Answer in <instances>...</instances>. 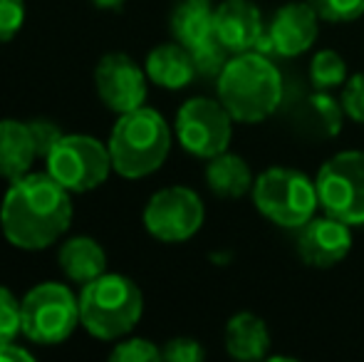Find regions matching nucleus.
Returning a JSON list of instances; mask_svg holds the SVG:
<instances>
[{"instance_id":"nucleus-18","label":"nucleus","mask_w":364,"mask_h":362,"mask_svg":"<svg viewBox=\"0 0 364 362\" xmlns=\"http://www.w3.org/2000/svg\"><path fill=\"white\" fill-rule=\"evenodd\" d=\"M58 261L63 273L68 275L73 283H90V280L100 278L107 271V253L95 238L90 236H75L63 243L58 253Z\"/></svg>"},{"instance_id":"nucleus-30","label":"nucleus","mask_w":364,"mask_h":362,"mask_svg":"<svg viewBox=\"0 0 364 362\" xmlns=\"http://www.w3.org/2000/svg\"><path fill=\"white\" fill-rule=\"evenodd\" d=\"M342 110L350 119L364 124V75H355L347 80L345 92H342Z\"/></svg>"},{"instance_id":"nucleus-22","label":"nucleus","mask_w":364,"mask_h":362,"mask_svg":"<svg viewBox=\"0 0 364 362\" xmlns=\"http://www.w3.org/2000/svg\"><path fill=\"white\" fill-rule=\"evenodd\" d=\"M228 48L213 35V38L203 40L201 45L191 48V58H193V68H196L198 78H216L223 73V68L228 65Z\"/></svg>"},{"instance_id":"nucleus-32","label":"nucleus","mask_w":364,"mask_h":362,"mask_svg":"<svg viewBox=\"0 0 364 362\" xmlns=\"http://www.w3.org/2000/svg\"><path fill=\"white\" fill-rule=\"evenodd\" d=\"M127 0H92V5L100 10H122Z\"/></svg>"},{"instance_id":"nucleus-10","label":"nucleus","mask_w":364,"mask_h":362,"mask_svg":"<svg viewBox=\"0 0 364 362\" xmlns=\"http://www.w3.org/2000/svg\"><path fill=\"white\" fill-rule=\"evenodd\" d=\"M203 203L188 186H166L149 198L144 228L164 243H181L196 236L203 226Z\"/></svg>"},{"instance_id":"nucleus-7","label":"nucleus","mask_w":364,"mask_h":362,"mask_svg":"<svg viewBox=\"0 0 364 362\" xmlns=\"http://www.w3.org/2000/svg\"><path fill=\"white\" fill-rule=\"evenodd\" d=\"M48 174L70 193H87L109 179V147L87 134H65L55 149L45 156Z\"/></svg>"},{"instance_id":"nucleus-6","label":"nucleus","mask_w":364,"mask_h":362,"mask_svg":"<svg viewBox=\"0 0 364 362\" xmlns=\"http://www.w3.org/2000/svg\"><path fill=\"white\" fill-rule=\"evenodd\" d=\"M23 335L38 345L65 343L80 323V298L65 283H40L20 300Z\"/></svg>"},{"instance_id":"nucleus-4","label":"nucleus","mask_w":364,"mask_h":362,"mask_svg":"<svg viewBox=\"0 0 364 362\" xmlns=\"http://www.w3.org/2000/svg\"><path fill=\"white\" fill-rule=\"evenodd\" d=\"M80 323L100 340H119L136 328L144 313V295L132 278L102 273L82 285Z\"/></svg>"},{"instance_id":"nucleus-21","label":"nucleus","mask_w":364,"mask_h":362,"mask_svg":"<svg viewBox=\"0 0 364 362\" xmlns=\"http://www.w3.org/2000/svg\"><path fill=\"white\" fill-rule=\"evenodd\" d=\"M347 80V63L340 53L335 50H320L312 58L310 65V82L315 90L327 92L337 85H345Z\"/></svg>"},{"instance_id":"nucleus-15","label":"nucleus","mask_w":364,"mask_h":362,"mask_svg":"<svg viewBox=\"0 0 364 362\" xmlns=\"http://www.w3.org/2000/svg\"><path fill=\"white\" fill-rule=\"evenodd\" d=\"M38 159L33 132L28 122L0 119V176L20 179L30 174V166Z\"/></svg>"},{"instance_id":"nucleus-14","label":"nucleus","mask_w":364,"mask_h":362,"mask_svg":"<svg viewBox=\"0 0 364 362\" xmlns=\"http://www.w3.org/2000/svg\"><path fill=\"white\" fill-rule=\"evenodd\" d=\"M213 33L228 48L230 55L255 50L265 33L258 5L250 3V0H223V3H218Z\"/></svg>"},{"instance_id":"nucleus-1","label":"nucleus","mask_w":364,"mask_h":362,"mask_svg":"<svg viewBox=\"0 0 364 362\" xmlns=\"http://www.w3.org/2000/svg\"><path fill=\"white\" fill-rule=\"evenodd\" d=\"M70 223V191L48 171L25 174L10 181L0 206V228L10 246L23 251H43L65 236Z\"/></svg>"},{"instance_id":"nucleus-9","label":"nucleus","mask_w":364,"mask_h":362,"mask_svg":"<svg viewBox=\"0 0 364 362\" xmlns=\"http://www.w3.org/2000/svg\"><path fill=\"white\" fill-rule=\"evenodd\" d=\"M233 117L220 100L193 97L176 115V139L188 154L213 159L223 154L233 137Z\"/></svg>"},{"instance_id":"nucleus-25","label":"nucleus","mask_w":364,"mask_h":362,"mask_svg":"<svg viewBox=\"0 0 364 362\" xmlns=\"http://www.w3.org/2000/svg\"><path fill=\"white\" fill-rule=\"evenodd\" d=\"M327 23H350L364 15V0H307Z\"/></svg>"},{"instance_id":"nucleus-16","label":"nucleus","mask_w":364,"mask_h":362,"mask_svg":"<svg viewBox=\"0 0 364 362\" xmlns=\"http://www.w3.org/2000/svg\"><path fill=\"white\" fill-rule=\"evenodd\" d=\"M149 80L164 90H183L196 78L191 50L183 48L181 43L159 45L149 53L144 65Z\"/></svg>"},{"instance_id":"nucleus-12","label":"nucleus","mask_w":364,"mask_h":362,"mask_svg":"<svg viewBox=\"0 0 364 362\" xmlns=\"http://www.w3.org/2000/svg\"><path fill=\"white\" fill-rule=\"evenodd\" d=\"M317 20L320 15L307 0L283 5L275 10L255 50L263 55H278V58H297L310 50L317 40Z\"/></svg>"},{"instance_id":"nucleus-24","label":"nucleus","mask_w":364,"mask_h":362,"mask_svg":"<svg viewBox=\"0 0 364 362\" xmlns=\"http://www.w3.org/2000/svg\"><path fill=\"white\" fill-rule=\"evenodd\" d=\"M23 333V310L15 293L0 285V345L10 343Z\"/></svg>"},{"instance_id":"nucleus-11","label":"nucleus","mask_w":364,"mask_h":362,"mask_svg":"<svg viewBox=\"0 0 364 362\" xmlns=\"http://www.w3.org/2000/svg\"><path fill=\"white\" fill-rule=\"evenodd\" d=\"M146 70H141L129 55L109 53L95 70V87L107 110L124 115L139 110L146 100Z\"/></svg>"},{"instance_id":"nucleus-26","label":"nucleus","mask_w":364,"mask_h":362,"mask_svg":"<svg viewBox=\"0 0 364 362\" xmlns=\"http://www.w3.org/2000/svg\"><path fill=\"white\" fill-rule=\"evenodd\" d=\"M114 362H156L161 360V350L144 338H129L119 343L109 355Z\"/></svg>"},{"instance_id":"nucleus-17","label":"nucleus","mask_w":364,"mask_h":362,"mask_svg":"<svg viewBox=\"0 0 364 362\" xmlns=\"http://www.w3.org/2000/svg\"><path fill=\"white\" fill-rule=\"evenodd\" d=\"M225 350L230 358L253 362L263 360L270 348V333L263 318L253 313H238L225 325Z\"/></svg>"},{"instance_id":"nucleus-2","label":"nucleus","mask_w":364,"mask_h":362,"mask_svg":"<svg viewBox=\"0 0 364 362\" xmlns=\"http://www.w3.org/2000/svg\"><path fill=\"white\" fill-rule=\"evenodd\" d=\"M216 90L230 117L245 124L268 119L283 102V78L258 50L233 55L218 75Z\"/></svg>"},{"instance_id":"nucleus-29","label":"nucleus","mask_w":364,"mask_h":362,"mask_svg":"<svg viewBox=\"0 0 364 362\" xmlns=\"http://www.w3.org/2000/svg\"><path fill=\"white\" fill-rule=\"evenodd\" d=\"M28 124H30V132H33L35 147H38V156H43V159L55 149V144H58V142L65 137V132L50 119H33V122H28Z\"/></svg>"},{"instance_id":"nucleus-13","label":"nucleus","mask_w":364,"mask_h":362,"mask_svg":"<svg viewBox=\"0 0 364 362\" xmlns=\"http://www.w3.org/2000/svg\"><path fill=\"white\" fill-rule=\"evenodd\" d=\"M352 233L350 226L340 218L332 216H312L305 226L300 228L297 238V253L312 268H332L350 253Z\"/></svg>"},{"instance_id":"nucleus-31","label":"nucleus","mask_w":364,"mask_h":362,"mask_svg":"<svg viewBox=\"0 0 364 362\" xmlns=\"http://www.w3.org/2000/svg\"><path fill=\"white\" fill-rule=\"evenodd\" d=\"M18 360L30 362L33 360V353L25 350V348H20V345H15L13 340L0 345V362H18Z\"/></svg>"},{"instance_id":"nucleus-20","label":"nucleus","mask_w":364,"mask_h":362,"mask_svg":"<svg viewBox=\"0 0 364 362\" xmlns=\"http://www.w3.org/2000/svg\"><path fill=\"white\" fill-rule=\"evenodd\" d=\"M206 183L220 198H238L248 188H253V174H250V166L245 164V159L223 151V154L208 159Z\"/></svg>"},{"instance_id":"nucleus-23","label":"nucleus","mask_w":364,"mask_h":362,"mask_svg":"<svg viewBox=\"0 0 364 362\" xmlns=\"http://www.w3.org/2000/svg\"><path fill=\"white\" fill-rule=\"evenodd\" d=\"M307 112H310L312 124H315L322 134L332 137V134H337V132H340L342 112H345V110H342V105H337V102L332 100L327 92L317 90V95H312L310 100H307Z\"/></svg>"},{"instance_id":"nucleus-27","label":"nucleus","mask_w":364,"mask_h":362,"mask_svg":"<svg viewBox=\"0 0 364 362\" xmlns=\"http://www.w3.org/2000/svg\"><path fill=\"white\" fill-rule=\"evenodd\" d=\"M25 23V0H0V43H8Z\"/></svg>"},{"instance_id":"nucleus-3","label":"nucleus","mask_w":364,"mask_h":362,"mask_svg":"<svg viewBox=\"0 0 364 362\" xmlns=\"http://www.w3.org/2000/svg\"><path fill=\"white\" fill-rule=\"evenodd\" d=\"M112 166L124 179H144L161 169L171 149V129L151 107L119 115L109 134Z\"/></svg>"},{"instance_id":"nucleus-5","label":"nucleus","mask_w":364,"mask_h":362,"mask_svg":"<svg viewBox=\"0 0 364 362\" xmlns=\"http://www.w3.org/2000/svg\"><path fill=\"white\" fill-rule=\"evenodd\" d=\"M253 203L268 221L283 228H302L320 206L315 181L302 171L273 166L253 181Z\"/></svg>"},{"instance_id":"nucleus-8","label":"nucleus","mask_w":364,"mask_h":362,"mask_svg":"<svg viewBox=\"0 0 364 362\" xmlns=\"http://www.w3.org/2000/svg\"><path fill=\"white\" fill-rule=\"evenodd\" d=\"M317 198L327 216L364 223V151H340L317 171Z\"/></svg>"},{"instance_id":"nucleus-28","label":"nucleus","mask_w":364,"mask_h":362,"mask_svg":"<svg viewBox=\"0 0 364 362\" xmlns=\"http://www.w3.org/2000/svg\"><path fill=\"white\" fill-rule=\"evenodd\" d=\"M206 358L201 343H196L193 338H173L164 345L161 360L166 362H201Z\"/></svg>"},{"instance_id":"nucleus-19","label":"nucleus","mask_w":364,"mask_h":362,"mask_svg":"<svg viewBox=\"0 0 364 362\" xmlns=\"http://www.w3.org/2000/svg\"><path fill=\"white\" fill-rule=\"evenodd\" d=\"M216 8L211 0H178L171 10V33L183 48H196L203 40L213 38Z\"/></svg>"}]
</instances>
